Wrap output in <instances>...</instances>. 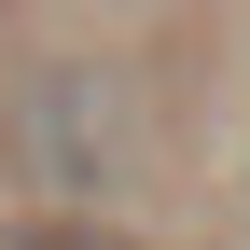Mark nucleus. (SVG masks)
Returning a JSON list of instances; mask_svg holds the SVG:
<instances>
[{
	"mask_svg": "<svg viewBox=\"0 0 250 250\" xmlns=\"http://www.w3.org/2000/svg\"><path fill=\"white\" fill-rule=\"evenodd\" d=\"M0 250H139L125 223H83V208H28V223H0Z\"/></svg>",
	"mask_w": 250,
	"mask_h": 250,
	"instance_id": "1",
	"label": "nucleus"
}]
</instances>
